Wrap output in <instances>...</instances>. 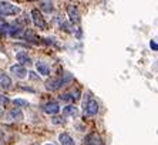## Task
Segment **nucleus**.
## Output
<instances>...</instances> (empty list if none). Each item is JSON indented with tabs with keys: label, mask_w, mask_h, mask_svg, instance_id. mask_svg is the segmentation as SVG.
<instances>
[{
	"label": "nucleus",
	"mask_w": 158,
	"mask_h": 145,
	"mask_svg": "<svg viewBox=\"0 0 158 145\" xmlns=\"http://www.w3.org/2000/svg\"><path fill=\"white\" fill-rule=\"evenodd\" d=\"M53 124H64V120H63L61 117H54L53 118Z\"/></svg>",
	"instance_id": "obj_19"
},
{
	"label": "nucleus",
	"mask_w": 158,
	"mask_h": 145,
	"mask_svg": "<svg viewBox=\"0 0 158 145\" xmlns=\"http://www.w3.org/2000/svg\"><path fill=\"white\" fill-rule=\"evenodd\" d=\"M46 145H53V144H46Z\"/></svg>",
	"instance_id": "obj_22"
},
{
	"label": "nucleus",
	"mask_w": 158,
	"mask_h": 145,
	"mask_svg": "<svg viewBox=\"0 0 158 145\" xmlns=\"http://www.w3.org/2000/svg\"><path fill=\"white\" fill-rule=\"evenodd\" d=\"M20 11L22 9L16 4H11L10 2H0V16H16Z\"/></svg>",
	"instance_id": "obj_2"
},
{
	"label": "nucleus",
	"mask_w": 158,
	"mask_h": 145,
	"mask_svg": "<svg viewBox=\"0 0 158 145\" xmlns=\"http://www.w3.org/2000/svg\"><path fill=\"white\" fill-rule=\"evenodd\" d=\"M23 118H24V115H23L20 108H13L6 114V120L7 121H22Z\"/></svg>",
	"instance_id": "obj_10"
},
{
	"label": "nucleus",
	"mask_w": 158,
	"mask_h": 145,
	"mask_svg": "<svg viewBox=\"0 0 158 145\" xmlns=\"http://www.w3.org/2000/svg\"><path fill=\"white\" fill-rule=\"evenodd\" d=\"M67 14L70 17L71 23H80V20H81L80 11H78V9L76 7V6H73V4L67 6Z\"/></svg>",
	"instance_id": "obj_9"
},
{
	"label": "nucleus",
	"mask_w": 158,
	"mask_h": 145,
	"mask_svg": "<svg viewBox=\"0 0 158 145\" xmlns=\"http://www.w3.org/2000/svg\"><path fill=\"white\" fill-rule=\"evenodd\" d=\"M10 71L13 72V76L17 77V78H20V80H23V78H26V77H27V70L24 68V65H22V64L11 65Z\"/></svg>",
	"instance_id": "obj_7"
},
{
	"label": "nucleus",
	"mask_w": 158,
	"mask_h": 145,
	"mask_svg": "<svg viewBox=\"0 0 158 145\" xmlns=\"http://www.w3.org/2000/svg\"><path fill=\"white\" fill-rule=\"evenodd\" d=\"M103 2H106V0H103Z\"/></svg>",
	"instance_id": "obj_23"
},
{
	"label": "nucleus",
	"mask_w": 158,
	"mask_h": 145,
	"mask_svg": "<svg viewBox=\"0 0 158 145\" xmlns=\"http://www.w3.org/2000/svg\"><path fill=\"white\" fill-rule=\"evenodd\" d=\"M16 60H17V61L20 63L22 65L31 64V58L27 56V53H23V51H20V53H17V54H16Z\"/></svg>",
	"instance_id": "obj_16"
},
{
	"label": "nucleus",
	"mask_w": 158,
	"mask_h": 145,
	"mask_svg": "<svg viewBox=\"0 0 158 145\" xmlns=\"http://www.w3.org/2000/svg\"><path fill=\"white\" fill-rule=\"evenodd\" d=\"M98 113V102L93 97H88L84 102V114L87 117H96Z\"/></svg>",
	"instance_id": "obj_3"
},
{
	"label": "nucleus",
	"mask_w": 158,
	"mask_h": 145,
	"mask_svg": "<svg viewBox=\"0 0 158 145\" xmlns=\"http://www.w3.org/2000/svg\"><path fill=\"white\" fill-rule=\"evenodd\" d=\"M150 47H151V48H152V50H154V51H157V50H158L157 41H155V40H152V41H151V43H150Z\"/></svg>",
	"instance_id": "obj_21"
},
{
	"label": "nucleus",
	"mask_w": 158,
	"mask_h": 145,
	"mask_svg": "<svg viewBox=\"0 0 158 145\" xmlns=\"http://www.w3.org/2000/svg\"><path fill=\"white\" fill-rule=\"evenodd\" d=\"M7 102H9V98H7V97H4V95H0V104H4V105H6Z\"/></svg>",
	"instance_id": "obj_20"
},
{
	"label": "nucleus",
	"mask_w": 158,
	"mask_h": 145,
	"mask_svg": "<svg viewBox=\"0 0 158 145\" xmlns=\"http://www.w3.org/2000/svg\"><path fill=\"white\" fill-rule=\"evenodd\" d=\"M59 141L61 145H76L74 138L70 134H67V132H63V134L59 135Z\"/></svg>",
	"instance_id": "obj_14"
},
{
	"label": "nucleus",
	"mask_w": 158,
	"mask_h": 145,
	"mask_svg": "<svg viewBox=\"0 0 158 145\" xmlns=\"http://www.w3.org/2000/svg\"><path fill=\"white\" fill-rule=\"evenodd\" d=\"M43 111L46 114H48V115H54V114H57L60 111V105L56 101H48L43 105Z\"/></svg>",
	"instance_id": "obj_8"
},
{
	"label": "nucleus",
	"mask_w": 158,
	"mask_h": 145,
	"mask_svg": "<svg viewBox=\"0 0 158 145\" xmlns=\"http://www.w3.org/2000/svg\"><path fill=\"white\" fill-rule=\"evenodd\" d=\"M13 102H15V105H17V107H22V105H23V107H29V105H30L26 100H22V98H16Z\"/></svg>",
	"instance_id": "obj_18"
},
{
	"label": "nucleus",
	"mask_w": 158,
	"mask_h": 145,
	"mask_svg": "<svg viewBox=\"0 0 158 145\" xmlns=\"http://www.w3.org/2000/svg\"><path fill=\"white\" fill-rule=\"evenodd\" d=\"M36 68L41 76H50V65H48L46 61H37Z\"/></svg>",
	"instance_id": "obj_13"
},
{
	"label": "nucleus",
	"mask_w": 158,
	"mask_h": 145,
	"mask_svg": "<svg viewBox=\"0 0 158 145\" xmlns=\"http://www.w3.org/2000/svg\"><path fill=\"white\" fill-rule=\"evenodd\" d=\"M63 114L66 117H74V118H76V117L78 115V110H77V107H74L73 104H69L63 108Z\"/></svg>",
	"instance_id": "obj_15"
},
{
	"label": "nucleus",
	"mask_w": 158,
	"mask_h": 145,
	"mask_svg": "<svg viewBox=\"0 0 158 145\" xmlns=\"http://www.w3.org/2000/svg\"><path fill=\"white\" fill-rule=\"evenodd\" d=\"M31 19H33V23L36 27H39L40 30H47V23H46V20H44L43 14H41L40 11L37 10V9H33L31 10Z\"/></svg>",
	"instance_id": "obj_5"
},
{
	"label": "nucleus",
	"mask_w": 158,
	"mask_h": 145,
	"mask_svg": "<svg viewBox=\"0 0 158 145\" xmlns=\"http://www.w3.org/2000/svg\"><path fill=\"white\" fill-rule=\"evenodd\" d=\"M0 88H3V90H10L11 88V78L2 71H0Z\"/></svg>",
	"instance_id": "obj_12"
},
{
	"label": "nucleus",
	"mask_w": 158,
	"mask_h": 145,
	"mask_svg": "<svg viewBox=\"0 0 158 145\" xmlns=\"http://www.w3.org/2000/svg\"><path fill=\"white\" fill-rule=\"evenodd\" d=\"M41 10H44L46 13H52L53 11L52 2H43V3H41Z\"/></svg>",
	"instance_id": "obj_17"
},
{
	"label": "nucleus",
	"mask_w": 158,
	"mask_h": 145,
	"mask_svg": "<svg viewBox=\"0 0 158 145\" xmlns=\"http://www.w3.org/2000/svg\"><path fill=\"white\" fill-rule=\"evenodd\" d=\"M83 145H104V142L97 132H90L84 137Z\"/></svg>",
	"instance_id": "obj_6"
},
{
	"label": "nucleus",
	"mask_w": 158,
	"mask_h": 145,
	"mask_svg": "<svg viewBox=\"0 0 158 145\" xmlns=\"http://www.w3.org/2000/svg\"><path fill=\"white\" fill-rule=\"evenodd\" d=\"M70 81H73V76H71L70 72H63L61 76L56 77V78H50V80L46 83V88L50 91H56L59 90V88H61L63 85H66L67 83H70Z\"/></svg>",
	"instance_id": "obj_1"
},
{
	"label": "nucleus",
	"mask_w": 158,
	"mask_h": 145,
	"mask_svg": "<svg viewBox=\"0 0 158 145\" xmlns=\"http://www.w3.org/2000/svg\"><path fill=\"white\" fill-rule=\"evenodd\" d=\"M0 31H4V34H7L10 37H20L23 34V29L20 26L15 24H3L0 26Z\"/></svg>",
	"instance_id": "obj_4"
},
{
	"label": "nucleus",
	"mask_w": 158,
	"mask_h": 145,
	"mask_svg": "<svg viewBox=\"0 0 158 145\" xmlns=\"http://www.w3.org/2000/svg\"><path fill=\"white\" fill-rule=\"evenodd\" d=\"M78 98H80V91L78 90H74V91H70V93H66V94L60 95V100H61V101L74 102V101H77Z\"/></svg>",
	"instance_id": "obj_11"
}]
</instances>
